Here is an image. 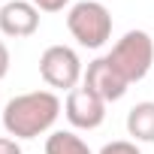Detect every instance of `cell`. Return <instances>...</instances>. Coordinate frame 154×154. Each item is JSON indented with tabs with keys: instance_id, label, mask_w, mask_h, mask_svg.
<instances>
[{
	"instance_id": "1",
	"label": "cell",
	"mask_w": 154,
	"mask_h": 154,
	"mask_svg": "<svg viewBox=\"0 0 154 154\" xmlns=\"http://www.w3.org/2000/svg\"><path fill=\"white\" fill-rule=\"evenodd\" d=\"M60 115V100L51 91H27L6 103L3 109V127L15 139H36L39 133L51 130V124Z\"/></svg>"
},
{
	"instance_id": "2",
	"label": "cell",
	"mask_w": 154,
	"mask_h": 154,
	"mask_svg": "<svg viewBox=\"0 0 154 154\" xmlns=\"http://www.w3.org/2000/svg\"><path fill=\"white\" fill-rule=\"evenodd\" d=\"M109 63L124 75V82L133 85V82H142L151 63H154V39L145 33V30H127L115 45L112 51L106 54Z\"/></svg>"
},
{
	"instance_id": "3",
	"label": "cell",
	"mask_w": 154,
	"mask_h": 154,
	"mask_svg": "<svg viewBox=\"0 0 154 154\" xmlns=\"http://www.w3.org/2000/svg\"><path fill=\"white\" fill-rule=\"evenodd\" d=\"M66 27L72 39L85 48H100L112 36V12L100 0H79L66 12Z\"/></svg>"
},
{
	"instance_id": "4",
	"label": "cell",
	"mask_w": 154,
	"mask_h": 154,
	"mask_svg": "<svg viewBox=\"0 0 154 154\" xmlns=\"http://www.w3.org/2000/svg\"><path fill=\"white\" fill-rule=\"evenodd\" d=\"M39 75L48 88H60V91H72L79 88L82 79V60L69 45H48L39 57Z\"/></svg>"
},
{
	"instance_id": "5",
	"label": "cell",
	"mask_w": 154,
	"mask_h": 154,
	"mask_svg": "<svg viewBox=\"0 0 154 154\" xmlns=\"http://www.w3.org/2000/svg\"><path fill=\"white\" fill-rule=\"evenodd\" d=\"M63 112H66V121L79 130H97L103 121H106V100H100L91 88H72L66 94V103H63Z\"/></svg>"
},
{
	"instance_id": "6",
	"label": "cell",
	"mask_w": 154,
	"mask_h": 154,
	"mask_svg": "<svg viewBox=\"0 0 154 154\" xmlns=\"http://www.w3.org/2000/svg\"><path fill=\"white\" fill-rule=\"evenodd\" d=\"M85 88H91L100 100L115 103V100H121V97L127 94L130 85L124 82V75L109 63V57H97V60H91L88 69H85Z\"/></svg>"
},
{
	"instance_id": "7",
	"label": "cell",
	"mask_w": 154,
	"mask_h": 154,
	"mask_svg": "<svg viewBox=\"0 0 154 154\" xmlns=\"http://www.w3.org/2000/svg\"><path fill=\"white\" fill-rule=\"evenodd\" d=\"M39 30V9L30 0H9L0 6V33L12 36V39H24L33 36Z\"/></svg>"
},
{
	"instance_id": "8",
	"label": "cell",
	"mask_w": 154,
	"mask_h": 154,
	"mask_svg": "<svg viewBox=\"0 0 154 154\" xmlns=\"http://www.w3.org/2000/svg\"><path fill=\"white\" fill-rule=\"evenodd\" d=\"M127 133L136 142H154V103H136L127 112Z\"/></svg>"
},
{
	"instance_id": "9",
	"label": "cell",
	"mask_w": 154,
	"mask_h": 154,
	"mask_svg": "<svg viewBox=\"0 0 154 154\" xmlns=\"http://www.w3.org/2000/svg\"><path fill=\"white\" fill-rule=\"evenodd\" d=\"M45 154H91L88 142L69 130H57L45 139Z\"/></svg>"
},
{
	"instance_id": "10",
	"label": "cell",
	"mask_w": 154,
	"mask_h": 154,
	"mask_svg": "<svg viewBox=\"0 0 154 154\" xmlns=\"http://www.w3.org/2000/svg\"><path fill=\"white\" fill-rule=\"evenodd\" d=\"M100 154H139V148H136V142H130V139H115V142L103 145Z\"/></svg>"
},
{
	"instance_id": "11",
	"label": "cell",
	"mask_w": 154,
	"mask_h": 154,
	"mask_svg": "<svg viewBox=\"0 0 154 154\" xmlns=\"http://www.w3.org/2000/svg\"><path fill=\"white\" fill-rule=\"evenodd\" d=\"M30 3H33L39 12H60L69 0H30Z\"/></svg>"
},
{
	"instance_id": "12",
	"label": "cell",
	"mask_w": 154,
	"mask_h": 154,
	"mask_svg": "<svg viewBox=\"0 0 154 154\" xmlns=\"http://www.w3.org/2000/svg\"><path fill=\"white\" fill-rule=\"evenodd\" d=\"M0 154H21V145L9 136H0Z\"/></svg>"
},
{
	"instance_id": "13",
	"label": "cell",
	"mask_w": 154,
	"mask_h": 154,
	"mask_svg": "<svg viewBox=\"0 0 154 154\" xmlns=\"http://www.w3.org/2000/svg\"><path fill=\"white\" fill-rule=\"evenodd\" d=\"M6 72H9V48L0 39V79H6Z\"/></svg>"
},
{
	"instance_id": "14",
	"label": "cell",
	"mask_w": 154,
	"mask_h": 154,
	"mask_svg": "<svg viewBox=\"0 0 154 154\" xmlns=\"http://www.w3.org/2000/svg\"><path fill=\"white\" fill-rule=\"evenodd\" d=\"M0 3H9V0H0Z\"/></svg>"
}]
</instances>
